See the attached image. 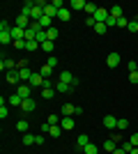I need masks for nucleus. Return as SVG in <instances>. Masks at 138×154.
Instances as JSON below:
<instances>
[{"mask_svg":"<svg viewBox=\"0 0 138 154\" xmlns=\"http://www.w3.org/2000/svg\"><path fill=\"white\" fill-rule=\"evenodd\" d=\"M60 83H67V85H74V88H76V85H78V81H76V78H74V74L72 71H60V78H58Z\"/></svg>","mask_w":138,"mask_h":154,"instance_id":"obj_1","label":"nucleus"},{"mask_svg":"<svg viewBox=\"0 0 138 154\" xmlns=\"http://www.w3.org/2000/svg\"><path fill=\"white\" fill-rule=\"evenodd\" d=\"M16 94H19L21 99H30V97H32V88L28 83H21L19 88H16Z\"/></svg>","mask_w":138,"mask_h":154,"instance_id":"obj_2","label":"nucleus"},{"mask_svg":"<svg viewBox=\"0 0 138 154\" xmlns=\"http://www.w3.org/2000/svg\"><path fill=\"white\" fill-rule=\"evenodd\" d=\"M108 16H111V9H104V7H99L97 14H94V21H97V23H106V21H108Z\"/></svg>","mask_w":138,"mask_h":154,"instance_id":"obj_3","label":"nucleus"},{"mask_svg":"<svg viewBox=\"0 0 138 154\" xmlns=\"http://www.w3.org/2000/svg\"><path fill=\"white\" fill-rule=\"evenodd\" d=\"M122 62V60H120V53H108V58H106V64H108V67H111V69H118V64Z\"/></svg>","mask_w":138,"mask_h":154,"instance_id":"obj_4","label":"nucleus"},{"mask_svg":"<svg viewBox=\"0 0 138 154\" xmlns=\"http://www.w3.org/2000/svg\"><path fill=\"white\" fill-rule=\"evenodd\" d=\"M44 83H46V78L41 76V74H32V78H30V88H44Z\"/></svg>","mask_w":138,"mask_h":154,"instance_id":"obj_5","label":"nucleus"},{"mask_svg":"<svg viewBox=\"0 0 138 154\" xmlns=\"http://www.w3.org/2000/svg\"><path fill=\"white\" fill-rule=\"evenodd\" d=\"M9 35H12L14 42H19V39H26V30H23V28H19V26H12Z\"/></svg>","mask_w":138,"mask_h":154,"instance_id":"obj_6","label":"nucleus"},{"mask_svg":"<svg viewBox=\"0 0 138 154\" xmlns=\"http://www.w3.org/2000/svg\"><path fill=\"white\" fill-rule=\"evenodd\" d=\"M35 108H37V103H35L32 97H30V99H23V103H21V110H23V113H32Z\"/></svg>","mask_w":138,"mask_h":154,"instance_id":"obj_7","label":"nucleus"},{"mask_svg":"<svg viewBox=\"0 0 138 154\" xmlns=\"http://www.w3.org/2000/svg\"><path fill=\"white\" fill-rule=\"evenodd\" d=\"M118 120H120V117H115V115H106L104 117V127L113 131V129H118Z\"/></svg>","mask_w":138,"mask_h":154,"instance_id":"obj_8","label":"nucleus"},{"mask_svg":"<svg viewBox=\"0 0 138 154\" xmlns=\"http://www.w3.org/2000/svg\"><path fill=\"white\" fill-rule=\"evenodd\" d=\"M55 92L58 94H67V92H74V85H67V83H55Z\"/></svg>","mask_w":138,"mask_h":154,"instance_id":"obj_9","label":"nucleus"},{"mask_svg":"<svg viewBox=\"0 0 138 154\" xmlns=\"http://www.w3.org/2000/svg\"><path fill=\"white\" fill-rule=\"evenodd\" d=\"M32 74H35V71H30V67H23V69H19V78L23 81V83H26V81L30 83V78H32Z\"/></svg>","mask_w":138,"mask_h":154,"instance_id":"obj_10","label":"nucleus"},{"mask_svg":"<svg viewBox=\"0 0 138 154\" xmlns=\"http://www.w3.org/2000/svg\"><path fill=\"white\" fill-rule=\"evenodd\" d=\"M16 26L23 28V30H28V28L32 26V23H30V16H23V14H19V19H16Z\"/></svg>","mask_w":138,"mask_h":154,"instance_id":"obj_11","label":"nucleus"},{"mask_svg":"<svg viewBox=\"0 0 138 154\" xmlns=\"http://www.w3.org/2000/svg\"><path fill=\"white\" fill-rule=\"evenodd\" d=\"M85 145H90V136H78V143H76V149L78 152H83V147Z\"/></svg>","mask_w":138,"mask_h":154,"instance_id":"obj_12","label":"nucleus"},{"mask_svg":"<svg viewBox=\"0 0 138 154\" xmlns=\"http://www.w3.org/2000/svg\"><path fill=\"white\" fill-rule=\"evenodd\" d=\"M60 127L65 129V131H72V129H74V117H62Z\"/></svg>","mask_w":138,"mask_h":154,"instance_id":"obj_13","label":"nucleus"},{"mask_svg":"<svg viewBox=\"0 0 138 154\" xmlns=\"http://www.w3.org/2000/svg\"><path fill=\"white\" fill-rule=\"evenodd\" d=\"M101 147H104V149H106V152H108V154H113V152H115V149H118V147H115V140H113V138H108V140H104V145H101Z\"/></svg>","mask_w":138,"mask_h":154,"instance_id":"obj_14","label":"nucleus"},{"mask_svg":"<svg viewBox=\"0 0 138 154\" xmlns=\"http://www.w3.org/2000/svg\"><path fill=\"white\" fill-rule=\"evenodd\" d=\"M7 81H9V83H19L21 78H19V69H12V71H7Z\"/></svg>","mask_w":138,"mask_h":154,"instance_id":"obj_15","label":"nucleus"},{"mask_svg":"<svg viewBox=\"0 0 138 154\" xmlns=\"http://www.w3.org/2000/svg\"><path fill=\"white\" fill-rule=\"evenodd\" d=\"M58 19L60 21H69V19H72V9H69V7H62L60 14H58Z\"/></svg>","mask_w":138,"mask_h":154,"instance_id":"obj_16","label":"nucleus"},{"mask_svg":"<svg viewBox=\"0 0 138 154\" xmlns=\"http://www.w3.org/2000/svg\"><path fill=\"white\" fill-rule=\"evenodd\" d=\"M76 113V106H72V103H65L62 106V117H69V115H74Z\"/></svg>","mask_w":138,"mask_h":154,"instance_id":"obj_17","label":"nucleus"},{"mask_svg":"<svg viewBox=\"0 0 138 154\" xmlns=\"http://www.w3.org/2000/svg\"><path fill=\"white\" fill-rule=\"evenodd\" d=\"M97 9H99V7L94 5V2H85V9H83V12H85L87 16H94V14H97Z\"/></svg>","mask_w":138,"mask_h":154,"instance_id":"obj_18","label":"nucleus"},{"mask_svg":"<svg viewBox=\"0 0 138 154\" xmlns=\"http://www.w3.org/2000/svg\"><path fill=\"white\" fill-rule=\"evenodd\" d=\"M69 9H76V12H78V9H85V0H72V2H69Z\"/></svg>","mask_w":138,"mask_h":154,"instance_id":"obj_19","label":"nucleus"},{"mask_svg":"<svg viewBox=\"0 0 138 154\" xmlns=\"http://www.w3.org/2000/svg\"><path fill=\"white\" fill-rule=\"evenodd\" d=\"M7 101L12 103V106H19V108H21V103H23V99H21V97L16 94V92H14L12 97H7Z\"/></svg>","mask_w":138,"mask_h":154,"instance_id":"obj_20","label":"nucleus"},{"mask_svg":"<svg viewBox=\"0 0 138 154\" xmlns=\"http://www.w3.org/2000/svg\"><path fill=\"white\" fill-rule=\"evenodd\" d=\"M53 94H55V88H44L41 90V99H53Z\"/></svg>","mask_w":138,"mask_h":154,"instance_id":"obj_21","label":"nucleus"},{"mask_svg":"<svg viewBox=\"0 0 138 154\" xmlns=\"http://www.w3.org/2000/svg\"><path fill=\"white\" fill-rule=\"evenodd\" d=\"M51 21L53 19H48V16H41V19H39V28H41V30H48V28H51Z\"/></svg>","mask_w":138,"mask_h":154,"instance_id":"obj_22","label":"nucleus"},{"mask_svg":"<svg viewBox=\"0 0 138 154\" xmlns=\"http://www.w3.org/2000/svg\"><path fill=\"white\" fill-rule=\"evenodd\" d=\"M111 16H113V19H122V7H120V5L111 7Z\"/></svg>","mask_w":138,"mask_h":154,"instance_id":"obj_23","label":"nucleus"},{"mask_svg":"<svg viewBox=\"0 0 138 154\" xmlns=\"http://www.w3.org/2000/svg\"><path fill=\"white\" fill-rule=\"evenodd\" d=\"M53 48H55V42H51V39L41 44V51H46V53H53Z\"/></svg>","mask_w":138,"mask_h":154,"instance_id":"obj_24","label":"nucleus"},{"mask_svg":"<svg viewBox=\"0 0 138 154\" xmlns=\"http://www.w3.org/2000/svg\"><path fill=\"white\" fill-rule=\"evenodd\" d=\"M39 74H41V76H44V78H51L53 69H51V67H48V64H41V69H39Z\"/></svg>","mask_w":138,"mask_h":154,"instance_id":"obj_25","label":"nucleus"},{"mask_svg":"<svg viewBox=\"0 0 138 154\" xmlns=\"http://www.w3.org/2000/svg\"><path fill=\"white\" fill-rule=\"evenodd\" d=\"M83 154H97V145H94V143L85 145V147H83Z\"/></svg>","mask_w":138,"mask_h":154,"instance_id":"obj_26","label":"nucleus"},{"mask_svg":"<svg viewBox=\"0 0 138 154\" xmlns=\"http://www.w3.org/2000/svg\"><path fill=\"white\" fill-rule=\"evenodd\" d=\"M46 35H48V39H51V42H55V39H58V28H48V30H46Z\"/></svg>","mask_w":138,"mask_h":154,"instance_id":"obj_27","label":"nucleus"},{"mask_svg":"<svg viewBox=\"0 0 138 154\" xmlns=\"http://www.w3.org/2000/svg\"><path fill=\"white\" fill-rule=\"evenodd\" d=\"M127 30H129V32H136V35H138V19H131V21H129V28H127Z\"/></svg>","mask_w":138,"mask_h":154,"instance_id":"obj_28","label":"nucleus"},{"mask_svg":"<svg viewBox=\"0 0 138 154\" xmlns=\"http://www.w3.org/2000/svg\"><path fill=\"white\" fill-rule=\"evenodd\" d=\"M118 129H120V131H124V129H129V120H124V117H120V120H118Z\"/></svg>","mask_w":138,"mask_h":154,"instance_id":"obj_29","label":"nucleus"},{"mask_svg":"<svg viewBox=\"0 0 138 154\" xmlns=\"http://www.w3.org/2000/svg\"><path fill=\"white\" fill-rule=\"evenodd\" d=\"M16 129H19L21 134H28V122H26V120H21V122H16Z\"/></svg>","mask_w":138,"mask_h":154,"instance_id":"obj_30","label":"nucleus"},{"mask_svg":"<svg viewBox=\"0 0 138 154\" xmlns=\"http://www.w3.org/2000/svg\"><path fill=\"white\" fill-rule=\"evenodd\" d=\"M106 30H108V26H106V23H97V26H94V32H97V35H104Z\"/></svg>","mask_w":138,"mask_h":154,"instance_id":"obj_31","label":"nucleus"},{"mask_svg":"<svg viewBox=\"0 0 138 154\" xmlns=\"http://www.w3.org/2000/svg\"><path fill=\"white\" fill-rule=\"evenodd\" d=\"M60 129H62L60 124H51V131H48V136H55V138H58V136H60Z\"/></svg>","mask_w":138,"mask_h":154,"instance_id":"obj_32","label":"nucleus"},{"mask_svg":"<svg viewBox=\"0 0 138 154\" xmlns=\"http://www.w3.org/2000/svg\"><path fill=\"white\" fill-rule=\"evenodd\" d=\"M44 64H48V67L53 69V67H58V58H55V55H48V60H46Z\"/></svg>","mask_w":138,"mask_h":154,"instance_id":"obj_33","label":"nucleus"},{"mask_svg":"<svg viewBox=\"0 0 138 154\" xmlns=\"http://www.w3.org/2000/svg\"><path fill=\"white\" fill-rule=\"evenodd\" d=\"M35 143V136L32 134H23V145H32Z\"/></svg>","mask_w":138,"mask_h":154,"instance_id":"obj_34","label":"nucleus"},{"mask_svg":"<svg viewBox=\"0 0 138 154\" xmlns=\"http://www.w3.org/2000/svg\"><path fill=\"white\" fill-rule=\"evenodd\" d=\"M46 122H48V124H60V122H62V117H60V115H48Z\"/></svg>","mask_w":138,"mask_h":154,"instance_id":"obj_35","label":"nucleus"},{"mask_svg":"<svg viewBox=\"0 0 138 154\" xmlns=\"http://www.w3.org/2000/svg\"><path fill=\"white\" fill-rule=\"evenodd\" d=\"M118 28H129V19H127V16L118 19Z\"/></svg>","mask_w":138,"mask_h":154,"instance_id":"obj_36","label":"nucleus"},{"mask_svg":"<svg viewBox=\"0 0 138 154\" xmlns=\"http://www.w3.org/2000/svg\"><path fill=\"white\" fill-rule=\"evenodd\" d=\"M127 67H129V74H131V71H136V69H138V62H136V60H131V62L127 64Z\"/></svg>","mask_w":138,"mask_h":154,"instance_id":"obj_37","label":"nucleus"},{"mask_svg":"<svg viewBox=\"0 0 138 154\" xmlns=\"http://www.w3.org/2000/svg\"><path fill=\"white\" fill-rule=\"evenodd\" d=\"M129 81H131L133 85L138 83V71H131V74H129Z\"/></svg>","mask_w":138,"mask_h":154,"instance_id":"obj_38","label":"nucleus"},{"mask_svg":"<svg viewBox=\"0 0 138 154\" xmlns=\"http://www.w3.org/2000/svg\"><path fill=\"white\" fill-rule=\"evenodd\" d=\"M51 5H53V7H55V9H62V7H65V2H62V0H53Z\"/></svg>","mask_w":138,"mask_h":154,"instance_id":"obj_39","label":"nucleus"},{"mask_svg":"<svg viewBox=\"0 0 138 154\" xmlns=\"http://www.w3.org/2000/svg\"><path fill=\"white\" fill-rule=\"evenodd\" d=\"M12 46H16V48H26V39H19V42H14Z\"/></svg>","mask_w":138,"mask_h":154,"instance_id":"obj_40","label":"nucleus"},{"mask_svg":"<svg viewBox=\"0 0 138 154\" xmlns=\"http://www.w3.org/2000/svg\"><path fill=\"white\" fill-rule=\"evenodd\" d=\"M120 149H124V152L129 154V152H131V149H133V145H131V143H124V145H122V147H120Z\"/></svg>","mask_w":138,"mask_h":154,"instance_id":"obj_41","label":"nucleus"},{"mask_svg":"<svg viewBox=\"0 0 138 154\" xmlns=\"http://www.w3.org/2000/svg\"><path fill=\"white\" fill-rule=\"evenodd\" d=\"M48 131H51V124L44 122V124H41V134H48Z\"/></svg>","mask_w":138,"mask_h":154,"instance_id":"obj_42","label":"nucleus"},{"mask_svg":"<svg viewBox=\"0 0 138 154\" xmlns=\"http://www.w3.org/2000/svg\"><path fill=\"white\" fill-rule=\"evenodd\" d=\"M129 143H131L133 147H138V134H133V136H131V140H129Z\"/></svg>","mask_w":138,"mask_h":154,"instance_id":"obj_43","label":"nucleus"},{"mask_svg":"<svg viewBox=\"0 0 138 154\" xmlns=\"http://www.w3.org/2000/svg\"><path fill=\"white\" fill-rule=\"evenodd\" d=\"M35 145H44V136H35Z\"/></svg>","mask_w":138,"mask_h":154,"instance_id":"obj_44","label":"nucleus"},{"mask_svg":"<svg viewBox=\"0 0 138 154\" xmlns=\"http://www.w3.org/2000/svg\"><path fill=\"white\" fill-rule=\"evenodd\" d=\"M0 117H2V120L7 117V108H5V106H0Z\"/></svg>","mask_w":138,"mask_h":154,"instance_id":"obj_45","label":"nucleus"},{"mask_svg":"<svg viewBox=\"0 0 138 154\" xmlns=\"http://www.w3.org/2000/svg\"><path fill=\"white\" fill-rule=\"evenodd\" d=\"M113 154H127V152H124V149H115Z\"/></svg>","mask_w":138,"mask_h":154,"instance_id":"obj_46","label":"nucleus"},{"mask_svg":"<svg viewBox=\"0 0 138 154\" xmlns=\"http://www.w3.org/2000/svg\"><path fill=\"white\" fill-rule=\"evenodd\" d=\"M129 154H138V147H133V149H131V152H129Z\"/></svg>","mask_w":138,"mask_h":154,"instance_id":"obj_47","label":"nucleus"},{"mask_svg":"<svg viewBox=\"0 0 138 154\" xmlns=\"http://www.w3.org/2000/svg\"><path fill=\"white\" fill-rule=\"evenodd\" d=\"M136 71H138V69H136Z\"/></svg>","mask_w":138,"mask_h":154,"instance_id":"obj_48","label":"nucleus"}]
</instances>
